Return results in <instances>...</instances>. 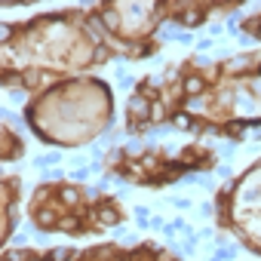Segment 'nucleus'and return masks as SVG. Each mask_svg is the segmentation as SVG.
<instances>
[{"instance_id": "nucleus-6", "label": "nucleus", "mask_w": 261, "mask_h": 261, "mask_svg": "<svg viewBox=\"0 0 261 261\" xmlns=\"http://www.w3.org/2000/svg\"><path fill=\"white\" fill-rule=\"evenodd\" d=\"M59 200H62L65 206H77V203H80V191H77L74 185H62V188H59Z\"/></svg>"}, {"instance_id": "nucleus-3", "label": "nucleus", "mask_w": 261, "mask_h": 261, "mask_svg": "<svg viewBox=\"0 0 261 261\" xmlns=\"http://www.w3.org/2000/svg\"><path fill=\"white\" fill-rule=\"evenodd\" d=\"M203 89H206V80H203L200 74H188V77H185V83H181V92H185V95H191V98H197Z\"/></svg>"}, {"instance_id": "nucleus-5", "label": "nucleus", "mask_w": 261, "mask_h": 261, "mask_svg": "<svg viewBox=\"0 0 261 261\" xmlns=\"http://www.w3.org/2000/svg\"><path fill=\"white\" fill-rule=\"evenodd\" d=\"M169 123H172L175 129H197V123L191 120V111H175V114L169 117Z\"/></svg>"}, {"instance_id": "nucleus-9", "label": "nucleus", "mask_w": 261, "mask_h": 261, "mask_svg": "<svg viewBox=\"0 0 261 261\" xmlns=\"http://www.w3.org/2000/svg\"><path fill=\"white\" fill-rule=\"evenodd\" d=\"M77 221H80L77 215H65V218H59V230H65V233H77V230H80Z\"/></svg>"}, {"instance_id": "nucleus-16", "label": "nucleus", "mask_w": 261, "mask_h": 261, "mask_svg": "<svg viewBox=\"0 0 261 261\" xmlns=\"http://www.w3.org/2000/svg\"><path fill=\"white\" fill-rule=\"evenodd\" d=\"M255 37H258V40H261V22H258V28H255Z\"/></svg>"}, {"instance_id": "nucleus-17", "label": "nucleus", "mask_w": 261, "mask_h": 261, "mask_svg": "<svg viewBox=\"0 0 261 261\" xmlns=\"http://www.w3.org/2000/svg\"><path fill=\"white\" fill-rule=\"evenodd\" d=\"M28 261H46V258H28Z\"/></svg>"}, {"instance_id": "nucleus-7", "label": "nucleus", "mask_w": 261, "mask_h": 261, "mask_svg": "<svg viewBox=\"0 0 261 261\" xmlns=\"http://www.w3.org/2000/svg\"><path fill=\"white\" fill-rule=\"evenodd\" d=\"M203 19H206L203 10H185V13H181V25H188V28H197Z\"/></svg>"}, {"instance_id": "nucleus-10", "label": "nucleus", "mask_w": 261, "mask_h": 261, "mask_svg": "<svg viewBox=\"0 0 261 261\" xmlns=\"http://www.w3.org/2000/svg\"><path fill=\"white\" fill-rule=\"evenodd\" d=\"M71 258H74L71 249H53V252L46 255V261H71Z\"/></svg>"}, {"instance_id": "nucleus-11", "label": "nucleus", "mask_w": 261, "mask_h": 261, "mask_svg": "<svg viewBox=\"0 0 261 261\" xmlns=\"http://www.w3.org/2000/svg\"><path fill=\"white\" fill-rule=\"evenodd\" d=\"M111 59V53H108V46L101 43V46H95V53H92V62H108Z\"/></svg>"}, {"instance_id": "nucleus-18", "label": "nucleus", "mask_w": 261, "mask_h": 261, "mask_svg": "<svg viewBox=\"0 0 261 261\" xmlns=\"http://www.w3.org/2000/svg\"><path fill=\"white\" fill-rule=\"evenodd\" d=\"M4 261H7V258H4Z\"/></svg>"}, {"instance_id": "nucleus-14", "label": "nucleus", "mask_w": 261, "mask_h": 261, "mask_svg": "<svg viewBox=\"0 0 261 261\" xmlns=\"http://www.w3.org/2000/svg\"><path fill=\"white\" fill-rule=\"evenodd\" d=\"M49 194H53V188H37V191H34V200L43 203V200H49Z\"/></svg>"}, {"instance_id": "nucleus-8", "label": "nucleus", "mask_w": 261, "mask_h": 261, "mask_svg": "<svg viewBox=\"0 0 261 261\" xmlns=\"http://www.w3.org/2000/svg\"><path fill=\"white\" fill-rule=\"evenodd\" d=\"M163 120H166V108H163L160 98H154V101H151V117H148V123H163Z\"/></svg>"}, {"instance_id": "nucleus-13", "label": "nucleus", "mask_w": 261, "mask_h": 261, "mask_svg": "<svg viewBox=\"0 0 261 261\" xmlns=\"http://www.w3.org/2000/svg\"><path fill=\"white\" fill-rule=\"evenodd\" d=\"M139 163H142V166H145V169H154V166H160V160H157V157H154V154H145V157H142V160H139Z\"/></svg>"}, {"instance_id": "nucleus-12", "label": "nucleus", "mask_w": 261, "mask_h": 261, "mask_svg": "<svg viewBox=\"0 0 261 261\" xmlns=\"http://www.w3.org/2000/svg\"><path fill=\"white\" fill-rule=\"evenodd\" d=\"M243 68H249V59H246V56H243V59L227 62V71H243Z\"/></svg>"}, {"instance_id": "nucleus-2", "label": "nucleus", "mask_w": 261, "mask_h": 261, "mask_svg": "<svg viewBox=\"0 0 261 261\" xmlns=\"http://www.w3.org/2000/svg\"><path fill=\"white\" fill-rule=\"evenodd\" d=\"M98 19H101V25H105V31H111V34H120V13L114 10V7H101L98 10Z\"/></svg>"}, {"instance_id": "nucleus-4", "label": "nucleus", "mask_w": 261, "mask_h": 261, "mask_svg": "<svg viewBox=\"0 0 261 261\" xmlns=\"http://www.w3.org/2000/svg\"><path fill=\"white\" fill-rule=\"evenodd\" d=\"M34 221H37V227H40V230L59 227V218H56V212H53V209H40V212L34 215Z\"/></svg>"}, {"instance_id": "nucleus-1", "label": "nucleus", "mask_w": 261, "mask_h": 261, "mask_svg": "<svg viewBox=\"0 0 261 261\" xmlns=\"http://www.w3.org/2000/svg\"><path fill=\"white\" fill-rule=\"evenodd\" d=\"M101 227H117L120 224V212H117V203L114 200H105L98 203V218H95Z\"/></svg>"}, {"instance_id": "nucleus-15", "label": "nucleus", "mask_w": 261, "mask_h": 261, "mask_svg": "<svg viewBox=\"0 0 261 261\" xmlns=\"http://www.w3.org/2000/svg\"><path fill=\"white\" fill-rule=\"evenodd\" d=\"M0 37H4V40L16 37V25H4V28H0Z\"/></svg>"}]
</instances>
